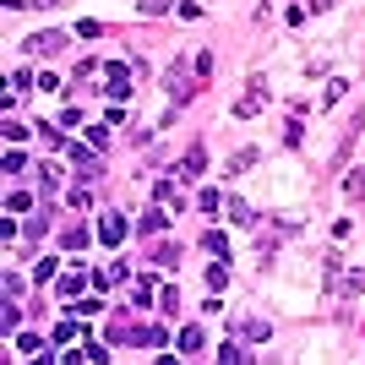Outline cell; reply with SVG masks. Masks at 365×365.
<instances>
[{
	"label": "cell",
	"mask_w": 365,
	"mask_h": 365,
	"mask_svg": "<svg viewBox=\"0 0 365 365\" xmlns=\"http://www.w3.org/2000/svg\"><path fill=\"white\" fill-rule=\"evenodd\" d=\"M87 240H98V234H87V229H66V234H60V245H66V251H82Z\"/></svg>",
	"instance_id": "23"
},
{
	"label": "cell",
	"mask_w": 365,
	"mask_h": 365,
	"mask_svg": "<svg viewBox=\"0 0 365 365\" xmlns=\"http://www.w3.org/2000/svg\"><path fill=\"white\" fill-rule=\"evenodd\" d=\"M126 278H131V262H109V267L93 273V289H115V284H126Z\"/></svg>",
	"instance_id": "5"
},
{
	"label": "cell",
	"mask_w": 365,
	"mask_h": 365,
	"mask_svg": "<svg viewBox=\"0 0 365 365\" xmlns=\"http://www.w3.org/2000/svg\"><path fill=\"white\" fill-rule=\"evenodd\" d=\"M365 289V267H355V273H349V278H344V294H349V300H355V294Z\"/></svg>",
	"instance_id": "28"
},
{
	"label": "cell",
	"mask_w": 365,
	"mask_h": 365,
	"mask_svg": "<svg viewBox=\"0 0 365 365\" xmlns=\"http://www.w3.org/2000/svg\"><path fill=\"white\" fill-rule=\"evenodd\" d=\"M223 208H229V219L240 223V229H251V223H256V208H251V202H240V197H229Z\"/></svg>",
	"instance_id": "10"
},
{
	"label": "cell",
	"mask_w": 365,
	"mask_h": 365,
	"mask_svg": "<svg viewBox=\"0 0 365 365\" xmlns=\"http://www.w3.org/2000/svg\"><path fill=\"white\" fill-rule=\"evenodd\" d=\"M93 234H98L104 245H120V240H126V219H120V213H104V219H98V229H93Z\"/></svg>",
	"instance_id": "7"
},
{
	"label": "cell",
	"mask_w": 365,
	"mask_h": 365,
	"mask_svg": "<svg viewBox=\"0 0 365 365\" xmlns=\"http://www.w3.org/2000/svg\"><path fill=\"white\" fill-rule=\"evenodd\" d=\"M104 98L109 104H126L131 98V76H126V66H115V60L104 66Z\"/></svg>",
	"instance_id": "2"
},
{
	"label": "cell",
	"mask_w": 365,
	"mask_h": 365,
	"mask_svg": "<svg viewBox=\"0 0 365 365\" xmlns=\"http://www.w3.org/2000/svg\"><path fill=\"white\" fill-rule=\"evenodd\" d=\"M344 197H349V202H360V197H365V169H349V180H344Z\"/></svg>",
	"instance_id": "17"
},
{
	"label": "cell",
	"mask_w": 365,
	"mask_h": 365,
	"mask_svg": "<svg viewBox=\"0 0 365 365\" xmlns=\"http://www.w3.org/2000/svg\"><path fill=\"white\" fill-rule=\"evenodd\" d=\"M55 289H60V300H71V294H82V273H66V278H60Z\"/></svg>",
	"instance_id": "27"
},
{
	"label": "cell",
	"mask_w": 365,
	"mask_h": 365,
	"mask_svg": "<svg viewBox=\"0 0 365 365\" xmlns=\"http://www.w3.org/2000/svg\"><path fill=\"white\" fill-rule=\"evenodd\" d=\"M164 229H169V208L158 202V208H147V213H142V223H137V234H142V240H153V234H164Z\"/></svg>",
	"instance_id": "6"
},
{
	"label": "cell",
	"mask_w": 365,
	"mask_h": 365,
	"mask_svg": "<svg viewBox=\"0 0 365 365\" xmlns=\"http://www.w3.org/2000/svg\"><path fill=\"white\" fill-rule=\"evenodd\" d=\"M33 82H38V76H33V71H11V93H27Z\"/></svg>",
	"instance_id": "32"
},
{
	"label": "cell",
	"mask_w": 365,
	"mask_h": 365,
	"mask_svg": "<svg viewBox=\"0 0 365 365\" xmlns=\"http://www.w3.org/2000/svg\"><path fill=\"white\" fill-rule=\"evenodd\" d=\"M202 251H208V256H229V240H223V229H208V234H202Z\"/></svg>",
	"instance_id": "13"
},
{
	"label": "cell",
	"mask_w": 365,
	"mask_h": 365,
	"mask_svg": "<svg viewBox=\"0 0 365 365\" xmlns=\"http://www.w3.org/2000/svg\"><path fill=\"white\" fill-rule=\"evenodd\" d=\"M197 82H202V76L191 71V66H186V60H180V66H175V71H169V98H175V109H186V104H191V98H197Z\"/></svg>",
	"instance_id": "1"
},
{
	"label": "cell",
	"mask_w": 365,
	"mask_h": 365,
	"mask_svg": "<svg viewBox=\"0 0 365 365\" xmlns=\"http://www.w3.org/2000/svg\"><path fill=\"white\" fill-rule=\"evenodd\" d=\"M175 349H180V355H202V349H208V333H202V327H180V333H175Z\"/></svg>",
	"instance_id": "9"
},
{
	"label": "cell",
	"mask_w": 365,
	"mask_h": 365,
	"mask_svg": "<svg viewBox=\"0 0 365 365\" xmlns=\"http://www.w3.org/2000/svg\"><path fill=\"white\" fill-rule=\"evenodd\" d=\"M76 38H104V22H93V16H87V22H76Z\"/></svg>",
	"instance_id": "29"
},
{
	"label": "cell",
	"mask_w": 365,
	"mask_h": 365,
	"mask_svg": "<svg viewBox=\"0 0 365 365\" xmlns=\"http://www.w3.org/2000/svg\"><path fill=\"white\" fill-rule=\"evenodd\" d=\"M5 213H11V219H16V213H33V197H27V191H11V197H5Z\"/></svg>",
	"instance_id": "18"
},
{
	"label": "cell",
	"mask_w": 365,
	"mask_h": 365,
	"mask_svg": "<svg viewBox=\"0 0 365 365\" xmlns=\"http://www.w3.org/2000/svg\"><path fill=\"white\" fill-rule=\"evenodd\" d=\"M208 284H213V289H229V256H213V267H208Z\"/></svg>",
	"instance_id": "14"
},
{
	"label": "cell",
	"mask_w": 365,
	"mask_h": 365,
	"mask_svg": "<svg viewBox=\"0 0 365 365\" xmlns=\"http://www.w3.org/2000/svg\"><path fill=\"white\" fill-rule=\"evenodd\" d=\"M16 322H22V311H16V300H5L0 305V333H16Z\"/></svg>",
	"instance_id": "20"
},
{
	"label": "cell",
	"mask_w": 365,
	"mask_h": 365,
	"mask_svg": "<svg viewBox=\"0 0 365 365\" xmlns=\"http://www.w3.org/2000/svg\"><path fill=\"white\" fill-rule=\"evenodd\" d=\"M186 66H191L197 76H213V55H208V49H191V55H186Z\"/></svg>",
	"instance_id": "16"
},
{
	"label": "cell",
	"mask_w": 365,
	"mask_h": 365,
	"mask_svg": "<svg viewBox=\"0 0 365 365\" xmlns=\"http://www.w3.org/2000/svg\"><path fill=\"white\" fill-rule=\"evenodd\" d=\"M22 169H27V158H22L16 147H11V153H5V175H22Z\"/></svg>",
	"instance_id": "34"
},
{
	"label": "cell",
	"mask_w": 365,
	"mask_h": 365,
	"mask_svg": "<svg viewBox=\"0 0 365 365\" xmlns=\"http://www.w3.org/2000/svg\"><path fill=\"white\" fill-rule=\"evenodd\" d=\"M229 333H234V338H245V344H262V338H267V333H273V327H267V322H262V316H245V322H240V316H234V322H229Z\"/></svg>",
	"instance_id": "3"
},
{
	"label": "cell",
	"mask_w": 365,
	"mask_h": 365,
	"mask_svg": "<svg viewBox=\"0 0 365 365\" xmlns=\"http://www.w3.org/2000/svg\"><path fill=\"white\" fill-rule=\"evenodd\" d=\"M219 360L223 365H245L251 355H245V349H240V338H234V344H223V349H219Z\"/></svg>",
	"instance_id": "25"
},
{
	"label": "cell",
	"mask_w": 365,
	"mask_h": 365,
	"mask_svg": "<svg viewBox=\"0 0 365 365\" xmlns=\"http://www.w3.org/2000/svg\"><path fill=\"white\" fill-rule=\"evenodd\" d=\"M251 164H256V147H240V153L229 158V175H240V169H251Z\"/></svg>",
	"instance_id": "26"
},
{
	"label": "cell",
	"mask_w": 365,
	"mask_h": 365,
	"mask_svg": "<svg viewBox=\"0 0 365 365\" xmlns=\"http://www.w3.org/2000/svg\"><path fill=\"white\" fill-rule=\"evenodd\" d=\"M76 338H82V327H76L71 316H66V322H60V327H55V344H60V349H66V344H76Z\"/></svg>",
	"instance_id": "24"
},
{
	"label": "cell",
	"mask_w": 365,
	"mask_h": 365,
	"mask_svg": "<svg viewBox=\"0 0 365 365\" xmlns=\"http://www.w3.org/2000/svg\"><path fill=\"white\" fill-rule=\"evenodd\" d=\"M153 305V278H137V311H147Z\"/></svg>",
	"instance_id": "31"
},
{
	"label": "cell",
	"mask_w": 365,
	"mask_h": 365,
	"mask_svg": "<svg viewBox=\"0 0 365 365\" xmlns=\"http://www.w3.org/2000/svg\"><path fill=\"white\" fill-rule=\"evenodd\" d=\"M16 349H22V355H33V360H38V355H44V344H38V338H33V333H22V338H16Z\"/></svg>",
	"instance_id": "30"
},
{
	"label": "cell",
	"mask_w": 365,
	"mask_h": 365,
	"mask_svg": "<svg viewBox=\"0 0 365 365\" xmlns=\"http://www.w3.org/2000/svg\"><path fill=\"white\" fill-rule=\"evenodd\" d=\"M38 191H44V197L60 191V169H55V164H38Z\"/></svg>",
	"instance_id": "12"
},
{
	"label": "cell",
	"mask_w": 365,
	"mask_h": 365,
	"mask_svg": "<svg viewBox=\"0 0 365 365\" xmlns=\"http://www.w3.org/2000/svg\"><path fill=\"white\" fill-rule=\"evenodd\" d=\"M22 49L27 55H55V49H66V33H33V38H22Z\"/></svg>",
	"instance_id": "4"
},
{
	"label": "cell",
	"mask_w": 365,
	"mask_h": 365,
	"mask_svg": "<svg viewBox=\"0 0 365 365\" xmlns=\"http://www.w3.org/2000/svg\"><path fill=\"white\" fill-rule=\"evenodd\" d=\"M153 197H158L164 208H180V197H175V175H169V180H153Z\"/></svg>",
	"instance_id": "15"
},
{
	"label": "cell",
	"mask_w": 365,
	"mask_h": 365,
	"mask_svg": "<svg viewBox=\"0 0 365 365\" xmlns=\"http://www.w3.org/2000/svg\"><path fill=\"white\" fill-rule=\"evenodd\" d=\"M344 93H349V87H344V82H338V76H333V82H327V93H322V104H338V98H344Z\"/></svg>",
	"instance_id": "33"
},
{
	"label": "cell",
	"mask_w": 365,
	"mask_h": 365,
	"mask_svg": "<svg viewBox=\"0 0 365 365\" xmlns=\"http://www.w3.org/2000/svg\"><path fill=\"white\" fill-rule=\"evenodd\" d=\"M164 338H169V333H164L158 322H147V327H137V344H142V349H164Z\"/></svg>",
	"instance_id": "11"
},
{
	"label": "cell",
	"mask_w": 365,
	"mask_h": 365,
	"mask_svg": "<svg viewBox=\"0 0 365 365\" xmlns=\"http://www.w3.org/2000/svg\"><path fill=\"white\" fill-rule=\"evenodd\" d=\"M153 262H158V267H175V262H180V245H175V240H164V245L153 251Z\"/></svg>",
	"instance_id": "19"
},
{
	"label": "cell",
	"mask_w": 365,
	"mask_h": 365,
	"mask_svg": "<svg viewBox=\"0 0 365 365\" xmlns=\"http://www.w3.org/2000/svg\"><path fill=\"white\" fill-rule=\"evenodd\" d=\"M202 169H208V153H202V147H191V153L175 164V180H197Z\"/></svg>",
	"instance_id": "8"
},
{
	"label": "cell",
	"mask_w": 365,
	"mask_h": 365,
	"mask_svg": "<svg viewBox=\"0 0 365 365\" xmlns=\"http://www.w3.org/2000/svg\"><path fill=\"white\" fill-rule=\"evenodd\" d=\"M175 5H180V0H137L142 16H164V11H175Z\"/></svg>",
	"instance_id": "22"
},
{
	"label": "cell",
	"mask_w": 365,
	"mask_h": 365,
	"mask_svg": "<svg viewBox=\"0 0 365 365\" xmlns=\"http://www.w3.org/2000/svg\"><path fill=\"white\" fill-rule=\"evenodd\" d=\"M87 142H93V153H109V120L104 126H87Z\"/></svg>",
	"instance_id": "21"
}]
</instances>
